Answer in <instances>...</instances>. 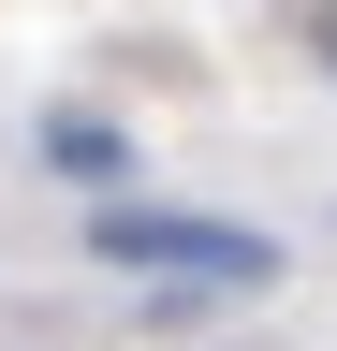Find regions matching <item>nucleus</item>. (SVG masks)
<instances>
[{"label":"nucleus","mask_w":337,"mask_h":351,"mask_svg":"<svg viewBox=\"0 0 337 351\" xmlns=\"http://www.w3.org/2000/svg\"><path fill=\"white\" fill-rule=\"evenodd\" d=\"M89 249H103V263H176V278H205V293H249V278H279V249L249 234V219H176V205H132V219H103Z\"/></svg>","instance_id":"nucleus-1"},{"label":"nucleus","mask_w":337,"mask_h":351,"mask_svg":"<svg viewBox=\"0 0 337 351\" xmlns=\"http://www.w3.org/2000/svg\"><path fill=\"white\" fill-rule=\"evenodd\" d=\"M45 161H59V176H117V132H103V117H59Z\"/></svg>","instance_id":"nucleus-2"},{"label":"nucleus","mask_w":337,"mask_h":351,"mask_svg":"<svg viewBox=\"0 0 337 351\" xmlns=\"http://www.w3.org/2000/svg\"><path fill=\"white\" fill-rule=\"evenodd\" d=\"M323 59H337V15H323Z\"/></svg>","instance_id":"nucleus-3"}]
</instances>
